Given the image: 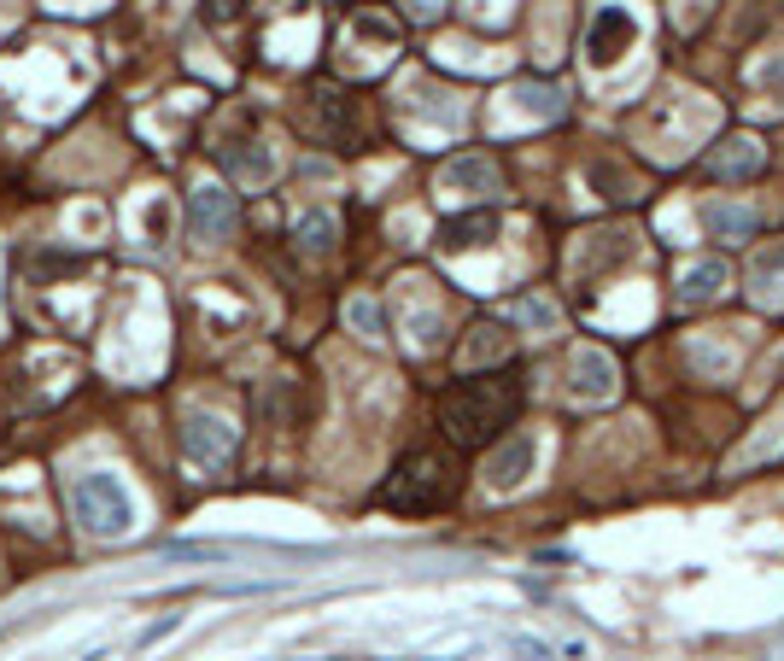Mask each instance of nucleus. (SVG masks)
I'll list each match as a JSON object with an SVG mask.
<instances>
[{"label":"nucleus","mask_w":784,"mask_h":661,"mask_svg":"<svg viewBox=\"0 0 784 661\" xmlns=\"http://www.w3.org/2000/svg\"><path fill=\"white\" fill-rule=\"evenodd\" d=\"M223 164L235 171V182H246V188H264V182L276 176V158H270V147H258V141H223V153H217Z\"/></svg>","instance_id":"9"},{"label":"nucleus","mask_w":784,"mask_h":661,"mask_svg":"<svg viewBox=\"0 0 784 661\" xmlns=\"http://www.w3.org/2000/svg\"><path fill=\"white\" fill-rule=\"evenodd\" d=\"M515 317H522L527 328H556V304L550 299H522V304H515Z\"/></svg>","instance_id":"18"},{"label":"nucleus","mask_w":784,"mask_h":661,"mask_svg":"<svg viewBox=\"0 0 784 661\" xmlns=\"http://www.w3.org/2000/svg\"><path fill=\"white\" fill-rule=\"evenodd\" d=\"M720 287H726V264H720V258H703L697 270H685V281H679V304H709Z\"/></svg>","instance_id":"13"},{"label":"nucleus","mask_w":784,"mask_h":661,"mask_svg":"<svg viewBox=\"0 0 784 661\" xmlns=\"http://www.w3.org/2000/svg\"><path fill=\"white\" fill-rule=\"evenodd\" d=\"M235 445H240V427L229 416H217V410H182V451H188V463L199 468H223L235 457Z\"/></svg>","instance_id":"4"},{"label":"nucleus","mask_w":784,"mask_h":661,"mask_svg":"<svg viewBox=\"0 0 784 661\" xmlns=\"http://www.w3.org/2000/svg\"><path fill=\"white\" fill-rule=\"evenodd\" d=\"M761 158H767V153H761L755 141H744V153H726V158L714 153V158H709V171H714V176H755V171H761Z\"/></svg>","instance_id":"17"},{"label":"nucleus","mask_w":784,"mask_h":661,"mask_svg":"<svg viewBox=\"0 0 784 661\" xmlns=\"http://www.w3.org/2000/svg\"><path fill=\"white\" fill-rule=\"evenodd\" d=\"M235 217H240V205L229 188H217V182H199V188L188 194V235L205 240V246H217V240H229L235 235Z\"/></svg>","instance_id":"6"},{"label":"nucleus","mask_w":784,"mask_h":661,"mask_svg":"<svg viewBox=\"0 0 784 661\" xmlns=\"http://www.w3.org/2000/svg\"><path fill=\"white\" fill-rule=\"evenodd\" d=\"M445 188H474V194H498L504 182H498V164H492L486 153H463V158H451L445 164Z\"/></svg>","instance_id":"11"},{"label":"nucleus","mask_w":784,"mask_h":661,"mask_svg":"<svg viewBox=\"0 0 784 661\" xmlns=\"http://www.w3.org/2000/svg\"><path fill=\"white\" fill-rule=\"evenodd\" d=\"M568 392H574V399L604 404L615 392V358H609V351H597V345L574 351V358H568Z\"/></svg>","instance_id":"7"},{"label":"nucleus","mask_w":784,"mask_h":661,"mask_svg":"<svg viewBox=\"0 0 784 661\" xmlns=\"http://www.w3.org/2000/svg\"><path fill=\"white\" fill-rule=\"evenodd\" d=\"M345 322L358 328L363 340H386V311L369 293H358V299H345Z\"/></svg>","instance_id":"16"},{"label":"nucleus","mask_w":784,"mask_h":661,"mask_svg":"<svg viewBox=\"0 0 784 661\" xmlns=\"http://www.w3.org/2000/svg\"><path fill=\"white\" fill-rule=\"evenodd\" d=\"M515 410H522V369L515 363H498L492 375H468L440 392V427L463 451H481L486 440H498L515 422Z\"/></svg>","instance_id":"1"},{"label":"nucleus","mask_w":784,"mask_h":661,"mask_svg":"<svg viewBox=\"0 0 784 661\" xmlns=\"http://www.w3.org/2000/svg\"><path fill=\"white\" fill-rule=\"evenodd\" d=\"M632 41H638V18L627 7H597L591 12V24H586V59H591L597 71L621 65Z\"/></svg>","instance_id":"5"},{"label":"nucleus","mask_w":784,"mask_h":661,"mask_svg":"<svg viewBox=\"0 0 784 661\" xmlns=\"http://www.w3.org/2000/svg\"><path fill=\"white\" fill-rule=\"evenodd\" d=\"M492 235H498V211H492V205H474V211L440 223V246H445V252H468V246H486Z\"/></svg>","instance_id":"8"},{"label":"nucleus","mask_w":784,"mask_h":661,"mask_svg":"<svg viewBox=\"0 0 784 661\" xmlns=\"http://www.w3.org/2000/svg\"><path fill=\"white\" fill-rule=\"evenodd\" d=\"M164 556H182V562H223L229 545H164Z\"/></svg>","instance_id":"20"},{"label":"nucleus","mask_w":784,"mask_h":661,"mask_svg":"<svg viewBox=\"0 0 784 661\" xmlns=\"http://www.w3.org/2000/svg\"><path fill=\"white\" fill-rule=\"evenodd\" d=\"M334 235H340V223L334 217H328V211H305L299 223H293V240L305 246V252H328V246H334Z\"/></svg>","instance_id":"14"},{"label":"nucleus","mask_w":784,"mask_h":661,"mask_svg":"<svg viewBox=\"0 0 784 661\" xmlns=\"http://www.w3.org/2000/svg\"><path fill=\"white\" fill-rule=\"evenodd\" d=\"M533 463H539V445L533 440H509L498 457L486 463V481H492V492H515L533 474Z\"/></svg>","instance_id":"10"},{"label":"nucleus","mask_w":784,"mask_h":661,"mask_svg":"<svg viewBox=\"0 0 784 661\" xmlns=\"http://www.w3.org/2000/svg\"><path fill=\"white\" fill-rule=\"evenodd\" d=\"M205 24H212V30H223V24H235V18L246 12V0H205Z\"/></svg>","instance_id":"21"},{"label":"nucleus","mask_w":784,"mask_h":661,"mask_svg":"<svg viewBox=\"0 0 784 661\" xmlns=\"http://www.w3.org/2000/svg\"><path fill=\"white\" fill-rule=\"evenodd\" d=\"M71 515L94 539H123L135 527V498L112 468H94V474H76L71 481Z\"/></svg>","instance_id":"3"},{"label":"nucleus","mask_w":784,"mask_h":661,"mask_svg":"<svg viewBox=\"0 0 784 661\" xmlns=\"http://www.w3.org/2000/svg\"><path fill=\"white\" fill-rule=\"evenodd\" d=\"M176 627H182V621H176V614H164V621H158V627H147V632H141V638H135V650H153V644H158V638H171Z\"/></svg>","instance_id":"23"},{"label":"nucleus","mask_w":784,"mask_h":661,"mask_svg":"<svg viewBox=\"0 0 784 661\" xmlns=\"http://www.w3.org/2000/svg\"><path fill=\"white\" fill-rule=\"evenodd\" d=\"M515 655H522V661H550V644H545V638L515 632Z\"/></svg>","instance_id":"22"},{"label":"nucleus","mask_w":784,"mask_h":661,"mask_svg":"<svg viewBox=\"0 0 784 661\" xmlns=\"http://www.w3.org/2000/svg\"><path fill=\"white\" fill-rule=\"evenodd\" d=\"M784 276V240H773L767 252H755V281L767 287V281H778Z\"/></svg>","instance_id":"19"},{"label":"nucleus","mask_w":784,"mask_h":661,"mask_svg":"<svg viewBox=\"0 0 784 661\" xmlns=\"http://www.w3.org/2000/svg\"><path fill=\"white\" fill-rule=\"evenodd\" d=\"M504 351H509L504 328H498V322H481V328L468 334V345H463V363H504Z\"/></svg>","instance_id":"15"},{"label":"nucleus","mask_w":784,"mask_h":661,"mask_svg":"<svg viewBox=\"0 0 784 661\" xmlns=\"http://www.w3.org/2000/svg\"><path fill=\"white\" fill-rule=\"evenodd\" d=\"M703 229L732 246V240H750L761 229V217L750 211V205H703Z\"/></svg>","instance_id":"12"},{"label":"nucleus","mask_w":784,"mask_h":661,"mask_svg":"<svg viewBox=\"0 0 784 661\" xmlns=\"http://www.w3.org/2000/svg\"><path fill=\"white\" fill-rule=\"evenodd\" d=\"M451 492H457V468H451V457H440V451H410V457L386 474L381 504L399 509V515H427V509L451 504Z\"/></svg>","instance_id":"2"}]
</instances>
